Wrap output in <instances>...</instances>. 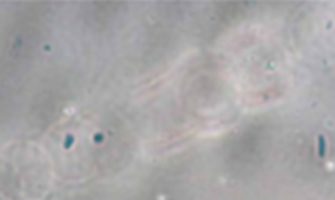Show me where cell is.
I'll list each match as a JSON object with an SVG mask.
<instances>
[{
	"instance_id": "cell-1",
	"label": "cell",
	"mask_w": 335,
	"mask_h": 200,
	"mask_svg": "<svg viewBox=\"0 0 335 200\" xmlns=\"http://www.w3.org/2000/svg\"><path fill=\"white\" fill-rule=\"evenodd\" d=\"M324 152H326V143H324V139L323 136H319V156L323 157L324 156Z\"/></svg>"
}]
</instances>
